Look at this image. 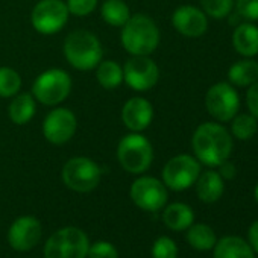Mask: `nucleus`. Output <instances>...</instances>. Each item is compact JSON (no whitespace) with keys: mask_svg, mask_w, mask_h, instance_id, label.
I'll return each instance as SVG.
<instances>
[{"mask_svg":"<svg viewBox=\"0 0 258 258\" xmlns=\"http://www.w3.org/2000/svg\"><path fill=\"white\" fill-rule=\"evenodd\" d=\"M232 148V136L220 123L205 121L196 127L191 137L193 154L196 160L207 167H219L229 160Z\"/></svg>","mask_w":258,"mask_h":258,"instance_id":"obj_1","label":"nucleus"},{"mask_svg":"<svg viewBox=\"0 0 258 258\" xmlns=\"http://www.w3.org/2000/svg\"><path fill=\"white\" fill-rule=\"evenodd\" d=\"M120 29V43L131 56H151L160 46V29L146 14L131 16Z\"/></svg>","mask_w":258,"mask_h":258,"instance_id":"obj_2","label":"nucleus"},{"mask_svg":"<svg viewBox=\"0 0 258 258\" xmlns=\"http://www.w3.org/2000/svg\"><path fill=\"white\" fill-rule=\"evenodd\" d=\"M66 61L79 72L94 70L103 59V47L96 34L78 29L70 32L62 44Z\"/></svg>","mask_w":258,"mask_h":258,"instance_id":"obj_3","label":"nucleus"},{"mask_svg":"<svg viewBox=\"0 0 258 258\" xmlns=\"http://www.w3.org/2000/svg\"><path fill=\"white\" fill-rule=\"evenodd\" d=\"M117 161L131 175H143L154 163V148L143 133H127L117 145Z\"/></svg>","mask_w":258,"mask_h":258,"instance_id":"obj_4","label":"nucleus"},{"mask_svg":"<svg viewBox=\"0 0 258 258\" xmlns=\"http://www.w3.org/2000/svg\"><path fill=\"white\" fill-rule=\"evenodd\" d=\"M73 79L62 69H47L32 84V96L44 106H59L72 93Z\"/></svg>","mask_w":258,"mask_h":258,"instance_id":"obj_5","label":"nucleus"},{"mask_svg":"<svg viewBox=\"0 0 258 258\" xmlns=\"http://www.w3.org/2000/svg\"><path fill=\"white\" fill-rule=\"evenodd\" d=\"M88 235L78 226H66L53 232L44 243V258H87Z\"/></svg>","mask_w":258,"mask_h":258,"instance_id":"obj_6","label":"nucleus"},{"mask_svg":"<svg viewBox=\"0 0 258 258\" xmlns=\"http://www.w3.org/2000/svg\"><path fill=\"white\" fill-rule=\"evenodd\" d=\"M61 178L67 188L76 193H90L100 184L102 169L88 157H73L64 164Z\"/></svg>","mask_w":258,"mask_h":258,"instance_id":"obj_7","label":"nucleus"},{"mask_svg":"<svg viewBox=\"0 0 258 258\" xmlns=\"http://www.w3.org/2000/svg\"><path fill=\"white\" fill-rule=\"evenodd\" d=\"M201 175V163L195 155L179 154L172 157L163 167V182L169 190L184 191L195 185Z\"/></svg>","mask_w":258,"mask_h":258,"instance_id":"obj_8","label":"nucleus"},{"mask_svg":"<svg viewBox=\"0 0 258 258\" xmlns=\"http://www.w3.org/2000/svg\"><path fill=\"white\" fill-rule=\"evenodd\" d=\"M129 198L143 211L157 213L167 205L169 188L155 176H140L129 188Z\"/></svg>","mask_w":258,"mask_h":258,"instance_id":"obj_9","label":"nucleus"},{"mask_svg":"<svg viewBox=\"0 0 258 258\" xmlns=\"http://www.w3.org/2000/svg\"><path fill=\"white\" fill-rule=\"evenodd\" d=\"M70 13L62 0H40L32 8L31 25L41 35H55L69 22Z\"/></svg>","mask_w":258,"mask_h":258,"instance_id":"obj_10","label":"nucleus"},{"mask_svg":"<svg viewBox=\"0 0 258 258\" xmlns=\"http://www.w3.org/2000/svg\"><path fill=\"white\" fill-rule=\"evenodd\" d=\"M43 136L47 143L62 146L69 143L78 131L76 114L66 106H53L43 120Z\"/></svg>","mask_w":258,"mask_h":258,"instance_id":"obj_11","label":"nucleus"},{"mask_svg":"<svg viewBox=\"0 0 258 258\" xmlns=\"http://www.w3.org/2000/svg\"><path fill=\"white\" fill-rule=\"evenodd\" d=\"M208 114L217 121H229L238 112L240 97L234 85L229 82H217L210 87L205 96Z\"/></svg>","mask_w":258,"mask_h":258,"instance_id":"obj_12","label":"nucleus"},{"mask_svg":"<svg viewBox=\"0 0 258 258\" xmlns=\"http://www.w3.org/2000/svg\"><path fill=\"white\" fill-rule=\"evenodd\" d=\"M158 81L160 67L151 56H131L123 66V82L134 91H149Z\"/></svg>","mask_w":258,"mask_h":258,"instance_id":"obj_13","label":"nucleus"},{"mask_svg":"<svg viewBox=\"0 0 258 258\" xmlns=\"http://www.w3.org/2000/svg\"><path fill=\"white\" fill-rule=\"evenodd\" d=\"M41 222L34 216L17 217L8 229V243L17 252L32 250L41 240Z\"/></svg>","mask_w":258,"mask_h":258,"instance_id":"obj_14","label":"nucleus"},{"mask_svg":"<svg viewBox=\"0 0 258 258\" xmlns=\"http://www.w3.org/2000/svg\"><path fill=\"white\" fill-rule=\"evenodd\" d=\"M172 26L187 38H199L208 29V16L193 5H182L173 11Z\"/></svg>","mask_w":258,"mask_h":258,"instance_id":"obj_15","label":"nucleus"},{"mask_svg":"<svg viewBox=\"0 0 258 258\" xmlns=\"http://www.w3.org/2000/svg\"><path fill=\"white\" fill-rule=\"evenodd\" d=\"M120 115L129 133H143L154 120V106L148 99L136 96L124 102Z\"/></svg>","mask_w":258,"mask_h":258,"instance_id":"obj_16","label":"nucleus"},{"mask_svg":"<svg viewBox=\"0 0 258 258\" xmlns=\"http://www.w3.org/2000/svg\"><path fill=\"white\" fill-rule=\"evenodd\" d=\"M195 184H196V195L204 204H214L223 196L225 179L216 170H207L204 173L201 172Z\"/></svg>","mask_w":258,"mask_h":258,"instance_id":"obj_17","label":"nucleus"},{"mask_svg":"<svg viewBox=\"0 0 258 258\" xmlns=\"http://www.w3.org/2000/svg\"><path fill=\"white\" fill-rule=\"evenodd\" d=\"M232 46L237 53L244 58L258 55V26L252 23H241L234 29Z\"/></svg>","mask_w":258,"mask_h":258,"instance_id":"obj_18","label":"nucleus"},{"mask_svg":"<svg viewBox=\"0 0 258 258\" xmlns=\"http://www.w3.org/2000/svg\"><path fill=\"white\" fill-rule=\"evenodd\" d=\"M214 258H255L250 244L238 235H225L214 244Z\"/></svg>","mask_w":258,"mask_h":258,"instance_id":"obj_19","label":"nucleus"},{"mask_svg":"<svg viewBox=\"0 0 258 258\" xmlns=\"http://www.w3.org/2000/svg\"><path fill=\"white\" fill-rule=\"evenodd\" d=\"M37 103L38 102L35 100L32 93L16 94L13 97V100L10 102V106H8L10 120L17 126L28 124L37 112Z\"/></svg>","mask_w":258,"mask_h":258,"instance_id":"obj_20","label":"nucleus"},{"mask_svg":"<svg viewBox=\"0 0 258 258\" xmlns=\"http://www.w3.org/2000/svg\"><path fill=\"white\" fill-rule=\"evenodd\" d=\"M163 222L172 231H185L195 223V211L184 202H173L164 207Z\"/></svg>","mask_w":258,"mask_h":258,"instance_id":"obj_21","label":"nucleus"},{"mask_svg":"<svg viewBox=\"0 0 258 258\" xmlns=\"http://www.w3.org/2000/svg\"><path fill=\"white\" fill-rule=\"evenodd\" d=\"M229 84L234 87H249L258 81V62L252 58H244L234 62L228 70Z\"/></svg>","mask_w":258,"mask_h":258,"instance_id":"obj_22","label":"nucleus"},{"mask_svg":"<svg viewBox=\"0 0 258 258\" xmlns=\"http://www.w3.org/2000/svg\"><path fill=\"white\" fill-rule=\"evenodd\" d=\"M96 70V81L105 90H115L123 84V67L114 59H102Z\"/></svg>","mask_w":258,"mask_h":258,"instance_id":"obj_23","label":"nucleus"},{"mask_svg":"<svg viewBox=\"0 0 258 258\" xmlns=\"http://www.w3.org/2000/svg\"><path fill=\"white\" fill-rule=\"evenodd\" d=\"M185 231H187V235H185L187 243L196 250H201V252L211 250L217 241L214 229L207 223H193Z\"/></svg>","mask_w":258,"mask_h":258,"instance_id":"obj_24","label":"nucleus"},{"mask_svg":"<svg viewBox=\"0 0 258 258\" xmlns=\"http://www.w3.org/2000/svg\"><path fill=\"white\" fill-rule=\"evenodd\" d=\"M100 16L108 26L121 28L133 14L124 0H105L100 7Z\"/></svg>","mask_w":258,"mask_h":258,"instance_id":"obj_25","label":"nucleus"},{"mask_svg":"<svg viewBox=\"0 0 258 258\" xmlns=\"http://www.w3.org/2000/svg\"><path fill=\"white\" fill-rule=\"evenodd\" d=\"M231 134L237 140L246 142L250 140L256 131H258V121L252 114L243 112V114H235L231 120Z\"/></svg>","mask_w":258,"mask_h":258,"instance_id":"obj_26","label":"nucleus"},{"mask_svg":"<svg viewBox=\"0 0 258 258\" xmlns=\"http://www.w3.org/2000/svg\"><path fill=\"white\" fill-rule=\"evenodd\" d=\"M23 79L20 73L11 67H0V97L13 99L20 93Z\"/></svg>","mask_w":258,"mask_h":258,"instance_id":"obj_27","label":"nucleus"},{"mask_svg":"<svg viewBox=\"0 0 258 258\" xmlns=\"http://www.w3.org/2000/svg\"><path fill=\"white\" fill-rule=\"evenodd\" d=\"M202 11L216 20L226 19L234 7V0H199Z\"/></svg>","mask_w":258,"mask_h":258,"instance_id":"obj_28","label":"nucleus"},{"mask_svg":"<svg viewBox=\"0 0 258 258\" xmlns=\"http://www.w3.org/2000/svg\"><path fill=\"white\" fill-rule=\"evenodd\" d=\"M152 258H178V246L170 237H158L152 244Z\"/></svg>","mask_w":258,"mask_h":258,"instance_id":"obj_29","label":"nucleus"},{"mask_svg":"<svg viewBox=\"0 0 258 258\" xmlns=\"http://www.w3.org/2000/svg\"><path fill=\"white\" fill-rule=\"evenodd\" d=\"M66 5H67L70 16L88 17L97 10L99 0H67Z\"/></svg>","mask_w":258,"mask_h":258,"instance_id":"obj_30","label":"nucleus"},{"mask_svg":"<svg viewBox=\"0 0 258 258\" xmlns=\"http://www.w3.org/2000/svg\"><path fill=\"white\" fill-rule=\"evenodd\" d=\"M88 258H118L117 247L109 241H96L90 244Z\"/></svg>","mask_w":258,"mask_h":258,"instance_id":"obj_31","label":"nucleus"},{"mask_svg":"<svg viewBox=\"0 0 258 258\" xmlns=\"http://www.w3.org/2000/svg\"><path fill=\"white\" fill-rule=\"evenodd\" d=\"M237 14L249 22L258 20V0H235Z\"/></svg>","mask_w":258,"mask_h":258,"instance_id":"obj_32","label":"nucleus"},{"mask_svg":"<svg viewBox=\"0 0 258 258\" xmlns=\"http://www.w3.org/2000/svg\"><path fill=\"white\" fill-rule=\"evenodd\" d=\"M246 105H247L249 114H252L258 120V81L247 87V91H246Z\"/></svg>","mask_w":258,"mask_h":258,"instance_id":"obj_33","label":"nucleus"},{"mask_svg":"<svg viewBox=\"0 0 258 258\" xmlns=\"http://www.w3.org/2000/svg\"><path fill=\"white\" fill-rule=\"evenodd\" d=\"M219 175H220L223 179L231 181V179H234V178H235V175H237V169H235V166H234L229 160H226L225 163H222V164L219 166Z\"/></svg>","mask_w":258,"mask_h":258,"instance_id":"obj_34","label":"nucleus"},{"mask_svg":"<svg viewBox=\"0 0 258 258\" xmlns=\"http://www.w3.org/2000/svg\"><path fill=\"white\" fill-rule=\"evenodd\" d=\"M247 243L250 244L252 250L258 253V220H255L247 229Z\"/></svg>","mask_w":258,"mask_h":258,"instance_id":"obj_35","label":"nucleus"},{"mask_svg":"<svg viewBox=\"0 0 258 258\" xmlns=\"http://www.w3.org/2000/svg\"><path fill=\"white\" fill-rule=\"evenodd\" d=\"M253 196H255V201H256V204H258V184L255 185V190H253Z\"/></svg>","mask_w":258,"mask_h":258,"instance_id":"obj_36","label":"nucleus"}]
</instances>
